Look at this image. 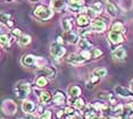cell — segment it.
I'll return each mask as SVG.
<instances>
[{
    "instance_id": "7c38bea8",
    "label": "cell",
    "mask_w": 133,
    "mask_h": 119,
    "mask_svg": "<svg viewBox=\"0 0 133 119\" xmlns=\"http://www.w3.org/2000/svg\"><path fill=\"white\" fill-rule=\"evenodd\" d=\"M34 108H35L34 103L31 102V101H23V103H22V109L25 114L32 112L33 110H34Z\"/></svg>"
},
{
    "instance_id": "d590c367",
    "label": "cell",
    "mask_w": 133,
    "mask_h": 119,
    "mask_svg": "<svg viewBox=\"0 0 133 119\" xmlns=\"http://www.w3.org/2000/svg\"><path fill=\"white\" fill-rule=\"evenodd\" d=\"M57 43H59V44H63V43H64V41H63V38H62V36H58V38H57Z\"/></svg>"
},
{
    "instance_id": "9c48e42d",
    "label": "cell",
    "mask_w": 133,
    "mask_h": 119,
    "mask_svg": "<svg viewBox=\"0 0 133 119\" xmlns=\"http://www.w3.org/2000/svg\"><path fill=\"white\" fill-rule=\"evenodd\" d=\"M37 74L39 76H49V77H54V75H55V71L49 68V67L41 66L40 68L37 71Z\"/></svg>"
},
{
    "instance_id": "d4e9b609",
    "label": "cell",
    "mask_w": 133,
    "mask_h": 119,
    "mask_svg": "<svg viewBox=\"0 0 133 119\" xmlns=\"http://www.w3.org/2000/svg\"><path fill=\"white\" fill-rule=\"evenodd\" d=\"M111 31H116V32H123L124 31V25L122 23H115L111 26Z\"/></svg>"
},
{
    "instance_id": "83f0119b",
    "label": "cell",
    "mask_w": 133,
    "mask_h": 119,
    "mask_svg": "<svg viewBox=\"0 0 133 119\" xmlns=\"http://www.w3.org/2000/svg\"><path fill=\"white\" fill-rule=\"evenodd\" d=\"M101 7H102V5H101V2H100V1L95 2V4H93V5L91 6V8L95 9V10H96L98 14H100V11H101Z\"/></svg>"
},
{
    "instance_id": "30bf717a",
    "label": "cell",
    "mask_w": 133,
    "mask_h": 119,
    "mask_svg": "<svg viewBox=\"0 0 133 119\" xmlns=\"http://www.w3.org/2000/svg\"><path fill=\"white\" fill-rule=\"evenodd\" d=\"M37 62V58L32 54H26L22 58V64L24 66H32Z\"/></svg>"
},
{
    "instance_id": "d6a6232c",
    "label": "cell",
    "mask_w": 133,
    "mask_h": 119,
    "mask_svg": "<svg viewBox=\"0 0 133 119\" xmlns=\"http://www.w3.org/2000/svg\"><path fill=\"white\" fill-rule=\"evenodd\" d=\"M13 35L14 36H17V38H21V36H22V31H21L19 29H14L13 30Z\"/></svg>"
},
{
    "instance_id": "52a82bcc",
    "label": "cell",
    "mask_w": 133,
    "mask_h": 119,
    "mask_svg": "<svg viewBox=\"0 0 133 119\" xmlns=\"http://www.w3.org/2000/svg\"><path fill=\"white\" fill-rule=\"evenodd\" d=\"M67 5H68V7L71 10L76 11V10H80V9L84 6V1L83 0H68Z\"/></svg>"
},
{
    "instance_id": "5bb4252c",
    "label": "cell",
    "mask_w": 133,
    "mask_h": 119,
    "mask_svg": "<svg viewBox=\"0 0 133 119\" xmlns=\"http://www.w3.org/2000/svg\"><path fill=\"white\" fill-rule=\"evenodd\" d=\"M77 25L78 26H87V25H89V22H90V18L85 16V15H80V16L77 17Z\"/></svg>"
},
{
    "instance_id": "d6986e66",
    "label": "cell",
    "mask_w": 133,
    "mask_h": 119,
    "mask_svg": "<svg viewBox=\"0 0 133 119\" xmlns=\"http://www.w3.org/2000/svg\"><path fill=\"white\" fill-rule=\"evenodd\" d=\"M35 84L39 87H44L48 85V79L46 78V76H39L37 78V81H35Z\"/></svg>"
},
{
    "instance_id": "f35d334b",
    "label": "cell",
    "mask_w": 133,
    "mask_h": 119,
    "mask_svg": "<svg viewBox=\"0 0 133 119\" xmlns=\"http://www.w3.org/2000/svg\"><path fill=\"white\" fill-rule=\"evenodd\" d=\"M132 117H133V115H132Z\"/></svg>"
},
{
    "instance_id": "4316f807",
    "label": "cell",
    "mask_w": 133,
    "mask_h": 119,
    "mask_svg": "<svg viewBox=\"0 0 133 119\" xmlns=\"http://www.w3.org/2000/svg\"><path fill=\"white\" fill-rule=\"evenodd\" d=\"M8 43H9V36L7 34H2L1 35V45L5 47V45H8Z\"/></svg>"
},
{
    "instance_id": "8992f818",
    "label": "cell",
    "mask_w": 133,
    "mask_h": 119,
    "mask_svg": "<svg viewBox=\"0 0 133 119\" xmlns=\"http://www.w3.org/2000/svg\"><path fill=\"white\" fill-rule=\"evenodd\" d=\"M91 30L98 33H102L106 30V24L101 19H95L91 24Z\"/></svg>"
},
{
    "instance_id": "2e32d148",
    "label": "cell",
    "mask_w": 133,
    "mask_h": 119,
    "mask_svg": "<svg viewBox=\"0 0 133 119\" xmlns=\"http://www.w3.org/2000/svg\"><path fill=\"white\" fill-rule=\"evenodd\" d=\"M66 5V0H51V7L54 9H59L64 8V6Z\"/></svg>"
},
{
    "instance_id": "9a60e30c",
    "label": "cell",
    "mask_w": 133,
    "mask_h": 119,
    "mask_svg": "<svg viewBox=\"0 0 133 119\" xmlns=\"http://www.w3.org/2000/svg\"><path fill=\"white\" fill-rule=\"evenodd\" d=\"M81 93H82V91H81V88L78 86H76V85H73V86H71L68 88V94L71 96L77 97V96H80Z\"/></svg>"
},
{
    "instance_id": "8d00e7d4",
    "label": "cell",
    "mask_w": 133,
    "mask_h": 119,
    "mask_svg": "<svg viewBox=\"0 0 133 119\" xmlns=\"http://www.w3.org/2000/svg\"><path fill=\"white\" fill-rule=\"evenodd\" d=\"M130 88H131V91L133 92V81H131V83H130Z\"/></svg>"
},
{
    "instance_id": "e0dca14e",
    "label": "cell",
    "mask_w": 133,
    "mask_h": 119,
    "mask_svg": "<svg viewBox=\"0 0 133 119\" xmlns=\"http://www.w3.org/2000/svg\"><path fill=\"white\" fill-rule=\"evenodd\" d=\"M106 10H107V14L111 17H115L117 15L116 7H115L113 4H110V2H107V4H106Z\"/></svg>"
},
{
    "instance_id": "603a6c76",
    "label": "cell",
    "mask_w": 133,
    "mask_h": 119,
    "mask_svg": "<svg viewBox=\"0 0 133 119\" xmlns=\"http://www.w3.org/2000/svg\"><path fill=\"white\" fill-rule=\"evenodd\" d=\"M40 100H41V102H43V103L49 102L51 100V94L49 92H42L40 94Z\"/></svg>"
},
{
    "instance_id": "f1b7e54d",
    "label": "cell",
    "mask_w": 133,
    "mask_h": 119,
    "mask_svg": "<svg viewBox=\"0 0 133 119\" xmlns=\"http://www.w3.org/2000/svg\"><path fill=\"white\" fill-rule=\"evenodd\" d=\"M87 13H88V15H89V17H91V18H96V16L98 15V13H97L95 9L91 8V7L87 9Z\"/></svg>"
},
{
    "instance_id": "6da1fadb",
    "label": "cell",
    "mask_w": 133,
    "mask_h": 119,
    "mask_svg": "<svg viewBox=\"0 0 133 119\" xmlns=\"http://www.w3.org/2000/svg\"><path fill=\"white\" fill-rule=\"evenodd\" d=\"M34 14L37 15V16L40 18V19H43V20H47L49 19V18L52 17V10L47 7H44V6H39V7L34 10Z\"/></svg>"
},
{
    "instance_id": "e575fe53",
    "label": "cell",
    "mask_w": 133,
    "mask_h": 119,
    "mask_svg": "<svg viewBox=\"0 0 133 119\" xmlns=\"http://www.w3.org/2000/svg\"><path fill=\"white\" fill-rule=\"evenodd\" d=\"M9 17H10L9 15L2 14V15H1V20H2V23H4V24H5V23H7V22H8V19H9Z\"/></svg>"
},
{
    "instance_id": "44dd1931",
    "label": "cell",
    "mask_w": 133,
    "mask_h": 119,
    "mask_svg": "<svg viewBox=\"0 0 133 119\" xmlns=\"http://www.w3.org/2000/svg\"><path fill=\"white\" fill-rule=\"evenodd\" d=\"M62 27L65 32H69L72 30V23L69 19H64L62 22Z\"/></svg>"
},
{
    "instance_id": "7402d4cb",
    "label": "cell",
    "mask_w": 133,
    "mask_h": 119,
    "mask_svg": "<svg viewBox=\"0 0 133 119\" xmlns=\"http://www.w3.org/2000/svg\"><path fill=\"white\" fill-rule=\"evenodd\" d=\"M68 34H67V39H68V42L69 43H72V44H75V43H77L78 42V38H77V35L75 34V33H69L67 32Z\"/></svg>"
},
{
    "instance_id": "3957f363",
    "label": "cell",
    "mask_w": 133,
    "mask_h": 119,
    "mask_svg": "<svg viewBox=\"0 0 133 119\" xmlns=\"http://www.w3.org/2000/svg\"><path fill=\"white\" fill-rule=\"evenodd\" d=\"M50 53L55 58H60L65 54V49L62 44L59 43H54L50 45Z\"/></svg>"
},
{
    "instance_id": "cb8c5ba5",
    "label": "cell",
    "mask_w": 133,
    "mask_h": 119,
    "mask_svg": "<svg viewBox=\"0 0 133 119\" xmlns=\"http://www.w3.org/2000/svg\"><path fill=\"white\" fill-rule=\"evenodd\" d=\"M93 74L99 76V77H105V76L107 75V69L106 68H97L93 71Z\"/></svg>"
},
{
    "instance_id": "277c9868",
    "label": "cell",
    "mask_w": 133,
    "mask_h": 119,
    "mask_svg": "<svg viewBox=\"0 0 133 119\" xmlns=\"http://www.w3.org/2000/svg\"><path fill=\"white\" fill-rule=\"evenodd\" d=\"M66 61L69 64H74V65H78V64H83L85 61V59L82 57V54H76V53H72L66 58Z\"/></svg>"
},
{
    "instance_id": "74e56055",
    "label": "cell",
    "mask_w": 133,
    "mask_h": 119,
    "mask_svg": "<svg viewBox=\"0 0 133 119\" xmlns=\"http://www.w3.org/2000/svg\"><path fill=\"white\" fill-rule=\"evenodd\" d=\"M29 1H31V2H35V1H38V0H29Z\"/></svg>"
},
{
    "instance_id": "8fae6325",
    "label": "cell",
    "mask_w": 133,
    "mask_h": 119,
    "mask_svg": "<svg viewBox=\"0 0 133 119\" xmlns=\"http://www.w3.org/2000/svg\"><path fill=\"white\" fill-rule=\"evenodd\" d=\"M111 56H113L114 59H124V58L126 57V51L124 48L121 47L118 49H116V50H114Z\"/></svg>"
},
{
    "instance_id": "ffe728a7",
    "label": "cell",
    "mask_w": 133,
    "mask_h": 119,
    "mask_svg": "<svg viewBox=\"0 0 133 119\" xmlns=\"http://www.w3.org/2000/svg\"><path fill=\"white\" fill-rule=\"evenodd\" d=\"M30 42H31V38H30L29 35H22L18 40V44L22 45V47H25V45H28Z\"/></svg>"
},
{
    "instance_id": "7a4b0ae2",
    "label": "cell",
    "mask_w": 133,
    "mask_h": 119,
    "mask_svg": "<svg viewBox=\"0 0 133 119\" xmlns=\"http://www.w3.org/2000/svg\"><path fill=\"white\" fill-rule=\"evenodd\" d=\"M15 91H16V94L19 99H24V97H26L30 93V85L28 83H22V84L17 85Z\"/></svg>"
},
{
    "instance_id": "f546056e",
    "label": "cell",
    "mask_w": 133,
    "mask_h": 119,
    "mask_svg": "<svg viewBox=\"0 0 133 119\" xmlns=\"http://www.w3.org/2000/svg\"><path fill=\"white\" fill-rule=\"evenodd\" d=\"M123 110H124V107L119 104V106H117L116 108L114 109V114L116 116H121V115H123Z\"/></svg>"
},
{
    "instance_id": "1f68e13d",
    "label": "cell",
    "mask_w": 133,
    "mask_h": 119,
    "mask_svg": "<svg viewBox=\"0 0 133 119\" xmlns=\"http://www.w3.org/2000/svg\"><path fill=\"white\" fill-rule=\"evenodd\" d=\"M81 54H82V57L84 58L85 60L88 59H90V57H92V54H91V51H89V50H83L82 52H81Z\"/></svg>"
},
{
    "instance_id": "836d02e7",
    "label": "cell",
    "mask_w": 133,
    "mask_h": 119,
    "mask_svg": "<svg viewBox=\"0 0 133 119\" xmlns=\"http://www.w3.org/2000/svg\"><path fill=\"white\" fill-rule=\"evenodd\" d=\"M41 118H43V119H49V118H51V111L50 110L44 111V114L41 116Z\"/></svg>"
},
{
    "instance_id": "ba28073f",
    "label": "cell",
    "mask_w": 133,
    "mask_h": 119,
    "mask_svg": "<svg viewBox=\"0 0 133 119\" xmlns=\"http://www.w3.org/2000/svg\"><path fill=\"white\" fill-rule=\"evenodd\" d=\"M115 93L118 94L121 96H123V97H131L133 92L129 91L128 88L121 86V85H116V86H115Z\"/></svg>"
},
{
    "instance_id": "4fadbf2b",
    "label": "cell",
    "mask_w": 133,
    "mask_h": 119,
    "mask_svg": "<svg viewBox=\"0 0 133 119\" xmlns=\"http://www.w3.org/2000/svg\"><path fill=\"white\" fill-rule=\"evenodd\" d=\"M77 45H78V48L82 49V50H89V49L92 48V43L91 42H89L85 39H80L78 40Z\"/></svg>"
},
{
    "instance_id": "5b68a950",
    "label": "cell",
    "mask_w": 133,
    "mask_h": 119,
    "mask_svg": "<svg viewBox=\"0 0 133 119\" xmlns=\"http://www.w3.org/2000/svg\"><path fill=\"white\" fill-rule=\"evenodd\" d=\"M108 38H109L111 43H114V44L122 43V42L124 41V38H123V35L121 34V32H116V31L109 32V34H108Z\"/></svg>"
},
{
    "instance_id": "ac0fdd59",
    "label": "cell",
    "mask_w": 133,
    "mask_h": 119,
    "mask_svg": "<svg viewBox=\"0 0 133 119\" xmlns=\"http://www.w3.org/2000/svg\"><path fill=\"white\" fill-rule=\"evenodd\" d=\"M54 102L56 103V104H62V103H64L65 102V96H64V94H63L62 92H56L55 94V96H54Z\"/></svg>"
},
{
    "instance_id": "4dcf8cb0",
    "label": "cell",
    "mask_w": 133,
    "mask_h": 119,
    "mask_svg": "<svg viewBox=\"0 0 133 119\" xmlns=\"http://www.w3.org/2000/svg\"><path fill=\"white\" fill-rule=\"evenodd\" d=\"M91 54H92L93 58H98V57L101 56L102 52H101L100 49H92V50H91Z\"/></svg>"
},
{
    "instance_id": "484cf974",
    "label": "cell",
    "mask_w": 133,
    "mask_h": 119,
    "mask_svg": "<svg viewBox=\"0 0 133 119\" xmlns=\"http://www.w3.org/2000/svg\"><path fill=\"white\" fill-rule=\"evenodd\" d=\"M84 106H85V104H84V101H83L82 99H78V97H77V99L74 101V107L76 109H80V110H82V109L84 108Z\"/></svg>"
}]
</instances>
